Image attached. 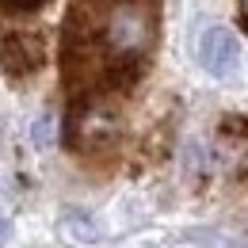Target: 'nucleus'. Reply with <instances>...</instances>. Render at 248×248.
<instances>
[{"mask_svg": "<svg viewBox=\"0 0 248 248\" xmlns=\"http://www.w3.org/2000/svg\"><path fill=\"white\" fill-rule=\"evenodd\" d=\"M119 111L107 103L103 88H88V92H73L69 115H65V141L77 153H95L115 145L119 138Z\"/></svg>", "mask_w": 248, "mask_h": 248, "instance_id": "nucleus-1", "label": "nucleus"}, {"mask_svg": "<svg viewBox=\"0 0 248 248\" xmlns=\"http://www.w3.org/2000/svg\"><path fill=\"white\" fill-rule=\"evenodd\" d=\"M46 38L38 31H0V69L12 80H27L46 65Z\"/></svg>", "mask_w": 248, "mask_h": 248, "instance_id": "nucleus-2", "label": "nucleus"}, {"mask_svg": "<svg viewBox=\"0 0 248 248\" xmlns=\"http://www.w3.org/2000/svg\"><path fill=\"white\" fill-rule=\"evenodd\" d=\"M199 65L217 80H229L241 69V38L229 27H210L199 38Z\"/></svg>", "mask_w": 248, "mask_h": 248, "instance_id": "nucleus-3", "label": "nucleus"}, {"mask_svg": "<svg viewBox=\"0 0 248 248\" xmlns=\"http://www.w3.org/2000/svg\"><path fill=\"white\" fill-rule=\"evenodd\" d=\"M58 233H62L69 245H80V248L103 245V229H99L88 214H65L62 221H58Z\"/></svg>", "mask_w": 248, "mask_h": 248, "instance_id": "nucleus-4", "label": "nucleus"}, {"mask_svg": "<svg viewBox=\"0 0 248 248\" xmlns=\"http://www.w3.org/2000/svg\"><path fill=\"white\" fill-rule=\"evenodd\" d=\"M8 12H16V16H31V12H38V8H46L50 0H0Z\"/></svg>", "mask_w": 248, "mask_h": 248, "instance_id": "nucleus-5", "label": "nucleus"}, {"mask_svg": "<svg viewBox=\"0 0 248 248\" xmlns=\"http://www.w3.org/2000/svg\"><path fill=\"white\" fill-rule=\"evenodd\" d=\"M50 134H54V123L50 119H38L34 123V145H50Z\"/></svg>", "mask_w": 248, "mask_h": 248, "instance_id": "nucleus-6", "label": "nucleus"}, {"mask_svg": "<svg viewBox=\"0 0 248 248\" xmlns=\"http://www.w3.org/2000/svg\"><path fill=\"white\" fill-rule=\"evenodd\" d=\"M8 241H12V221H8V217H0V248L8 245Z\"/></svg>", "mask_w": 248, "mask_h": 248, "instance_id": "nucleus-7", "label": "nucleus"}, {"mask_svg": "<svg viewBox=\"0 0 248 248\" xmlns=\"http://www.w3.org/2000/svg\"><path fill=\"white\" fill-rule=\"evenodd\" d=\"M217 248H248V245H241V241H214Z\"/></svg>", "mask_w": 248, "mask_h": 248, "instance_id": "nucleus-8", "label": "nucleus"}]
</instances>
